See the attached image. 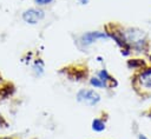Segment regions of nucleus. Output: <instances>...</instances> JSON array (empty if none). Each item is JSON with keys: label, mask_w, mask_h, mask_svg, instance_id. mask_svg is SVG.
<instances>
[{"label": "nucleus", "mask_w": 151, "mask_h": 139, "mask_svg": "<svg viewBox=\"0 0 151 139\" xmlns=\"http://www.w3.org/2000/svg\"><path fill=\"white\" fill-rule=\"evenodd\" d=\"M78 100L80 102H85L87 105H94L99 101V95L94 92V91H91V90H83L78 93L77 95Z\"/></svg>", "instance_id": "1"}, {"label": "nucleus", "mask_w": 151, "mask_h": 139, "mask_svg": "<svg viewBox=\"0 0 151 139\" xmlns=\"http://www.w3.org/2000/svg\"><path fill=\"white\" fill-rule=\"evenodd\" d=\"M24 20L28 24H37L39 20H41L44 18V13L41 11H38V9H28L22 15Z\"/></svg>", "instance_id": "2"}, {"label": "nucleus", "mask_w": 151, "mask_h": 139, "mask_svg": "<svg viewBox=\"0 0 151 139\" xmlns=\"http://www.w3.org/2000/svg\"><path fill=\"white\" fill-rule=\"evenodd\" d=\"M107 35L105 33H101V32H88L86 34L83 35V42L85 45H90L92 44L93 41L98 40V39H106Z\"/></svg>", "instance_id": "3"}, {"label": "nucleus", "mask_w": 151, "mask_h": 139, "mask_svg": "<svg viewBox=\"0 0 151 139\" xmlns=\"http://www.w3.org/2000/svg\"><path fill=\"white\" fill-rule=\"evenodd\" d=\"M140 80H142V82H143L145 86L151 87V71L144 73V74L142 75V79H140Z\"/></svg>", "instance_id": "4"}, {"label": "nucleus", "mask_w": 151, "mask_h": 139, "mask_svg": "<svg viewBox=\"0 0 151 139\" xmlns=\"http://www.w3.org/2000/svg\"><path fill=\"white\" fill-rule=\"evenodd\" d=\"M91 84L94 85L96 87H103V86L105 85V82H104V81H100L99 78H93V79L91 80Z\"/></svg>", "instance_id": "5"}, {"label": "nucleus", "mask_w": 151, "mask_h": 139, "mask_svg": "<svg viewBox=\"0 0 151 139\" xmlns=\"http://www.w3.org/2000/svg\"><path fill=\"white\" fill-rule=\"evenodd\" d=\"M39 5H45V4H48V2H51L52 0H35Z\"/></svg>", "instance_id": "6"}, {"label": "nucleus", "mask_w": 151, "mask_h": 139, "mask_svg": "<svg viewBox=\"0 0 151 139\" xmlns=\"http://www.w3.org/2000/svg\"><path fill=\"white\" fill-rule=\"evenodd\" d=\"M139 139H147V138H146L145 135H142V134H140V135H139Z\"/></svg>", "instance_id": "7"}, {"label": "nucleus", "mask_w": 151, "mask_h": 139, "mask_svg": "<svg viewBox=\"0 0 151 139\" xmlns=\"http://www.w3.org/2000/svg\"><path fill=\"white\" fill-rule=\"evenodd\" d=\"M79 1H80V2H81V4H85V2H86V1H87V0H79Z\"/></svg>", "instance_id": "8"}]
</instances>
